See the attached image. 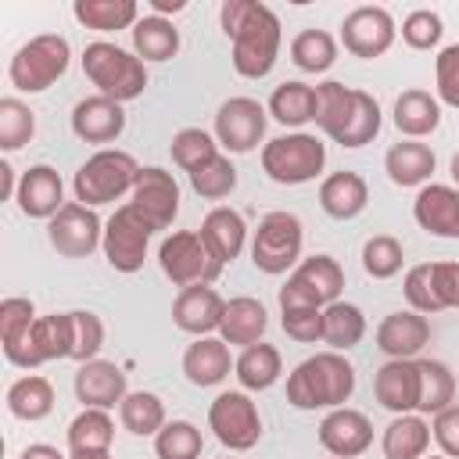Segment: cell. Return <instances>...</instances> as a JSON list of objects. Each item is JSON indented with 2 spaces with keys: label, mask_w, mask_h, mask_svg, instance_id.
<instances>
[{
  "label": "cell",
  "mask_w": 459,
  "mask_h": 459,
  "mask_svg": "<svg viewBox=\"0 0 459 459\" xmlns=\"http://www.w3.org/2000/svg\"><path fill=\"white\" fill-rule=\"evenodd\" d=\"M201 237L208 244V251L226 265L240 255L244 247V237H247V226H244V215L237 208H212L201 222Z\"/></svg>",
  "instance_id": "obj_29"
},
{
  "label": "cell",
  "mask_w": 459,
  "mask_h": 459,
  "mask_svg": "<svg viewBox=\"0 0 459 459\" xmlns=\"http://www.w3.org/2000/svg\"><path fill=\"white\" fill-rule=\"evenodd\" d=\"M68 61H72L68 39L57 32H43V36H32L29 43H22L14 50L7 79L22 93H43L68 72Z\"/></svg>",
  "instance_id": "obj_4"
},
{
  "label": "cell",
  "mask_w": 459,
  "mask_h": 459,
  "mask_svg": "<svg viewBox=\"0 0 459 459\" xmlns=\"http://www.w3.org/2000/svg\"><path fill=\"white\" fill-rule=\"evenodd\" d=\"M430 341V323L427 316L405 308V312H391L384 316V323L377 326V348L387 359H416Z\"/></svg>",
  "instance_id": "obj_22"
},
{
  "label": "cell",
  "mask_w": 459,
  "mask_h": 459,
  "mask_svg": "<svg viewBox=\"0 0 459 459\" xmlns=\"http://www.w3.org/2000/svg\"><path fill=\"white\" fill-rule=\"evenodd\" d=\"M82 75L100 90V97H111L118 104L136 100L147 90V68L136 54L122 50L118 43L97 39L82 50Z\"/></svg>",
  "instance_id": "obj_3"
},
{
  "label": "cell",
  "mask_w": 459,
  "mask_h": 459,
  "mask_svg": "<svg viewBox=\"0 0 459 459\" xmlns=\"http://www.w3.org/2000/svg\"><path fill=\"white\" fill-rule=\"evenodd\" d=\"M18 459H65V455H61L54 445H29Z\"/></svg>",
  "instance_id": "obj_57"
},
{
  "label": "cell",
  "mask_w": 459,
  "mask_h": 459,
  "mask_svg": "<svg viewBox=\"0 0 459 459\" xmlns=\"http://www.w3.org/2000/svg\"><path fill=\"white\" fill-rule=\"evenodd\" d=\"M72 14L79 25L97 29V32H118V29H133L140 22L136 0H75Z\"/></svg>",
  "instance_id": "obj_32"
},
{
  "label": "cell",
  "mask_w": 459,
  "mask_h": 459,
  "mask_svg": "<svg viewBox=\"0 0 459 459\" xmlns=\"http://www.w3.org/2000/svg\"><path fill=\"white\" fill-rule=\"evenodd\" d=\"M366 333V319L362 308L351 301H333L323 308V344H330V351H348L362 341Z\"/></svg>",
  "instance_id": "obj_35"
},
{
  "label": "cell",
  "mask_w": 459,
  "mask_h": 459,
  "mask_svg": "<svg viewBox=\"0 0 459 459\" xmlns=\"http://www.w3.org/2000/svg\"><path fill=\"white\" fill-rule=\"evenodd\" d=\"M452 179H455V183H459V154H455V158H452Z\"/></svg>",
  "instance_id": "obj_61"
},
{
  "label": "cell",
  "mask_w": 459,
  "mask_h": 459,
  "mask_svg": "<svg viewBox=\"0 0 459 459\" xmlns=\"http://www.w3.org/2000/svg\"><path fill=\"white\" fill-rule=\"evenodd\" d=\"M301 240H305V230H301V219L290 215V212H269L258 230H255V240H251V262L258 273H269V276H280L287 273L298 258H301Z\"/></svg>",
  "instance_id": "obj_9"
},
{
  "label": "cell",
  "mask_w": 459,
  "mask_h": 459,
  "mask_svg": "<svg viewBox=\"0 0 459 459\" xmlns=\"http://www.w3.org/2000/svg\"><path fill=\"white\" fill-rule=\"evenodd\" d=\"M136 176H140V165H136L133 154H126V151H97L79 165V172L72 179V190H75L79 204L97 208V204L118 201L126 190L133 194Z\"/></svg>",
  "instance_id": "obj_5"
},
{
  "label": "cell",
  "mask_w": 459,
  "mask_h": 459,
  "mask_svg": "<svg viewBox=\"0 0 459 459\" xmlns=\"http://www.w3.org/2000/svg\"><path fill=\"white\" fill-rule=\"evenodd\" d=\"M430 437H434L430 423L416 412H405L384 427L380 448H384V459H423L430 448Z\"/></svg>",
  "instance_id": "obj_28"
},
{
  "label": "cell",
  "mask_w": 459,
  "mask_h": 459,
  "mask_svg": "<svg viewBox=\"0 0 459 459\" xmlns=\"http://www.w3.org/2000/svg\"><path fill=\"white\" fill-rule=\"evenodd\" d=\"M126 373L115 366V362H104V359H90L75 369V398L86 405V409H111V405H122L126 398Z\"/></svg>",
  "instance_id": "obj_23"
},
{
  "label": "cell",
  "mask_w": 459,
  "mask_h": 459,
  "mask_svg": "<svg viewBox=\"0 0 459 459\" xmlns=\"http://www.w3.org/2000/svg\"><path fill=\"white\" fill-rule=\"evenodd\" d=\"M290 61L301 68V72H326L333 61H337V43L330 32L323 29H305L294 36L290 43Z\"/></svg>",
  "instance_id": "obj_44"
},
{
  "label": "cell",
  "mask_w": 459,
  "mask_h": 459,
  "mask_svg": "<svg viewBox=\"0 0 459 459\" xmlns=\"http://www.w3.org/2000/svg\"><path fill=\"white\" fill-rule=\"evenodd\" d=\"M158 262H161V273L183 290V287H194V283H212L219 273H222V262L208 251L204 237L194 233V230H176L161 240L158 247Z\"/></svg>",
  "instance_id": "obj_8"
},
{
  "label": "cell",
  "mask_w": 459,
  "mask_h": 459,
  "mask_svg": "<svg viewBox=\"0 0 459 459\" xmlns=\"http://www.w3.org/2000/svg\"><path fill=\"white\" fill-rule=\"evenodd\" d=\"M434 290L445 308H459V262H434Z\"/></svg>",
  "instance_id": "obj_56"
},
{
  "label": "cell",
  "mask_w": 459,
  "mask_h": 459,
  "mask_svg": "<svg viewBox=\"0 0 459 459\" xmlns=\"http://www.w3.org/2000/svg\"><path fill=\"white\" fill-rule=\"evenodd\" d=\"M190 186H194L204 201H219V197H226V194L237 186V169H233L230 158L219 154L212 165H204L201 172L190 176Z\"/></svg>",
  "instance_id": "obj_50"
},
{
  "label": "cell",
  "mask_w": 459,
  "mask_h": 459,
  "mask_svg": "<svg viewBox=\"0 0 459 459\" xmlns=\"http://www.w3.org/2000/svg\"><path fill=\"white\" fill-rule=\"evenodd\" d=\"M319 445L330 452V455H341V459H359L369 445H373V423L359 412V409H330L319 423Z\"/></svg>",
  "instance_id": "obj_18"
},
{
  "label": "cell",
  "mask_w": 459,
  "mask_h": 459,
  "mask_svg": "<svg viewBox=\"0 0 459 459\" xmlns=\"http://www.w3.org/2000/svg\"><path fill=\"white\" fill-rule=\"evenodd\" d=\"M269 115L280 126H305L316 122V86L308 82H280L269 97Z\"/></svg>",
  "instance_id": "obj_36"
},
{
  "label": "cell",
  "mask_w": 459,
  "mask_h": 459,
  "mask_svg": "<svg viewBox=\"0 0 459 459\" xmlns=\"http://www.w3.org/2000/svg\"><path fill=\"white\" fill-rule=\"evenodd\" d=\"M333 459H341V455H333Z\"/></svg>",
  "instance_id": "obj_63"
},
{
  "label": "cell",
  "mask_w": 459,
  "mask_h": 459,
  "mask_svg": "<svg viewBox=\"0 0 459 459\" xmlns=\"http://www.w3.org/2000/svg\"><path fill=\"white\" fill-rule=\"evenodd\" d=\"M68 316H72V359L82 366V362L97 359V351L104 348V323H100V316L82 312V308H75Z\"/></svg>",
  "instance_id": "obj_48"
},
{
  "label": "cell",
  "mask_w": 459,
  "mask_h": 459,
  "mask_svg": "<svg viewBox=\"0 0 459 459\" xmlns=\"http://www.w3.org/2000/svg\"><path fill=\"white\" fill-rule=\"evenodd\" d=\"M430 434H434V441L441 445V452L448 459H459V405L441 409L430 423Z\"/></svg>",
  "instance_id": "obj_55"
},
{
  "label": "cell",
  "mask_w": 459,
  "mask_h": 459,
  "mask_svg": "<svg viewBox=\"0 0 459 459\" xmlns=\"http://www.w3.org/2000/svg\"><path fill=\"white\" fill-rule=\"evenodd\" d=\"M11 194H18V186H14V169H11L7 161H0V197H11Z\"/></svg>",
  "instance_id": "obj_58"
},
{
  "label": "cell",
  "mask_w": 459,
  "mask_h": 459,
  "mask_svg": "<svg viewBox=\"0 0 459 459\" xmlns=\"http://www.w3.org/2000/svg\"><path fill=\"white\" fill-rule=\"evenodd\" d=\"M366 201H369V186H366V179L359 172L341 169V172H333V176H326L319 183V208L330 219H341V222L355 219L366 208Z\"/></svg>",
  "instance_id": "obj_26"
},
{
  "label": "cell",
  "mask_w": 459,
  "mask_h": 459,
  "mask_svg": "<svg viewBox=\"0 0 459 459\" xmlns=\"http://www.w3.org/2000/svg\"><path fill=\"white\" fill-rule=\"evenodd\" d=\"M118 416H122V427L136 437H147V434H158L165 427V405L158 394L151 391H129L118 405Z\"/></svg>",
  "instance_id": "obj_40"
},
{
  "label": "cell",
  "mask_w": 459,
  "mask_h": 459,
  "mask_svg": "<svg viewBox=\"0 0 459 459\" xmlns=\"http://www.w3.org/2000/svg\"><path fill=\"white\" fill-rule=\"evenodd\" d=\"M280 373H283L280 351L273 344H265V341L244 348L240 359L233 362V377L240 380L244 391H265V387H273L280 380Z\"/></svg>",
  "instance_id": "obj_34"
},
{
  "label": "cell",
  "mask_w": 459,
  "mask_h": 459,
  "mask_svg": "<svg viewBox=\"0 0 459 459\" xmlns=\"http://www.w3.org/2000/svg\"><path fill=\"white\" fill-rule=\"evenodd\" d=\"M280 323H283V333L298 344H316L323 341V308H312V305H283L280 308Z\"/></svg>",
  "instance_id": "obj_49"
},
{
  "label": "cell",
  "mask_w": 459,
  "mask_h": 459,
  "mask_svg": "<svg viewBox=\"0 0 459 459\" xmlns=\"http://www.w3.org/2000/svg\"><path fill=\"white\" fill-rule=\"evenodd\" d=\"M351 100H355V90L344 86V82H319L316 86V126L333 140L351 111Z\"/></svg>",
  "instance_id": "obj_42"
},
{
  "label": "cell",
  "mask_w": 459,
  "mask_h": 459,
  "mask_svg": "<svg viewBox=\"0 0 459 459\" xmlns=\"http://www.w3.org/2000/svg\"><path fill=\"white\" fill-rule=\"evenodd\" d=\"M434 151L427 143H416V140H405V143H394L387 154H384V169H387V179L394 186H420L430 179L434 172Z\"/></svg>",
  "instance_id": "obj_30"
},
{
  "label": "cell",
  "mask_w": 459,
  "mask_h": 459,
  "mask_svg": "<svg viewBox=\"0 0 459 459\" xmlns=\"http://www.w3.org/2000/svg\"><path fill=\"white\" fill-rule=\"evenodd\" d=\"M154 237V222L136 204H118L111 219L104 222V258L115 273H136L143 269L147 244Z\"/></svg>",
  "instance_id": "obj_7"
},
{
  "label": "cell",
  "mask_w": 459,
  "mask_h": 459,
  "mask_svg": "<svg viewBox=\"0 0 459 459\" xmlns=\"http://www.w3.org/2000/svg\"><path fill=\"white\" fill-rule=\"evenodd\" d=\"M36 133V115L29 104H22L18 97H4L0 100V147L4 151H18L32 140Z\"/></svg>",
  "instance_id": "obj_46"
},
{
  "label": "cell",
  "mask_w": 459,
  "mask_h": 459,
  "mask_svg": "<svg viewBox=\"0 0 459 459\" xmlns=\"http://www.w3.org/2000/svg\"><path fill=\"white\" fill-rule=\"evenodd\" d=\"M265 136V108L255 97H230L219 104L215 111V140L233 151V154H247L258 147V140Z\"/></svg>",
  "instance_id": "obj_14"
},
{
  "label": "cell",
  "mask_w": 459,
  "mask_h": 459,
  "mask_svg": "<svg viewBox=\"0 0 459 459\" xmlns=\"http://www.w3.org/2000/svg\"><path fill=\"white\" fill-rule=\"evenodd\" d=\"M323 165H326V147L312 133H287L262 147V172L283 186L316 179L323 172Z\"/></svg>",
  "instance_id": "obj_6"
},
{
  "label": "cell",
  "mask_w": 459,
  "mask_h": 459,
  "mask_svg": "<svg viewBox=\"0 0 459 459\" xmlns=\"http://www.w3.org/2000/svg\"><path fill=\"white\" fill-rule=\"evenodd\" d=\"M222 308L226 301L219 298L215 287L208 283H194V287H183L172 301V323L194 337H208L212 330H219L222 323Z\"/></svg>",
  "instance_id": "obj_19"
},
{
  "label": "cell",
  "mask_w": 459,
  "mask_h": 459,
  "mask_svg": "<svg viewBox=\"0 0 459 459\" xmlns=\"http://www.w3.org/2000/svg\"><path fill=\"white\" fill-rule=\"evenodd\" d=\"M430 265L434 262H423V265H412L409 273H405V283H402V290H405V301L412 305V312H441L445 305H441V298H437V290H434V273H430Z\"/></svg>",
  "instance_id": "obj_51"
},
{
  "label": "cell",
  "mask_w": 459,
  "mask_h": 459,
  "mask_svg": "<svg viewBox=\"0 0 459 459\" xmlns=\"http://www.w3.org/2000/svg\"><path fill=\"white\" fill-rule=\"evenodd\" d=\"M169 154H172V161H176L186 176H194V172H201L204 165H212V161L219 158V143H215L204 129H179V133L172 136Z\"/></svg>",
  "instance_id": "obj_43"
},
{
  "label": "cell",
  "mask_w": 459,
  "mask_h": 459,
  "mask_svg": "<svg viewBox=\"0 0 459 459\" xmlns=\"http://www.w3.org/2000/svg\"><path fill=\"white\" fill-rule=\"evenodd\" d=\"M434 79H437V100H445L448 108H459V43L437 54Z\"/></svg>",
  "instance_id": "obj_54"
},
{
  "label": "cell",
  "mask_w": 459,
  "mask_h": 459,
  "mask_svg": "<svg viewBox=\"0 0 459 459\" xmlns=\"http://www.w3.org/2000/svg\"><path fill=\"white\" fill-rule=\"evenodd\" d=\"M373 394L394 416L416 412L420 409V362L416 359H387L373 377Z\"/></svg>",
  "instance_id": "obj_17"
},
{
  "label": "cell",
  "mask_w": 459,
  "mask_h": 459,
  "mask_svg": "<svg viewBox=\"0 0 459 459\" xmlns=\"http://www.w3.org/2000/svg\"><path fill=\"white\" fill-rule=\"evenodd\" d=\"M201 448H204V437L190 420H172L154 434L158 459H197Z\"/></svg>",
  "instance_id": "obj_45"
},
{
  "label": "cell",
  "mask_w": 459,
  "mask_h": 459,
  "mask_svg": "<svg viewBox=\"0 0 459 459\" xmlns=\"http://www.w3.org/2000/svg\"><path fill=\"white\" fill-rule=\"evenodd\" d=\"M208 427L230 452H247L262 437V416L244 391H222L208 405Z\"/></svg>",
  "instance_id": "obj_12"
},
{
  "label": "cell",
  "mask_w": 459,
  "mask_h": 459,
  "mask_svg": "<svg viewBox=\"0 0 459 459\" xmlns=\"http://www.w3.org/2000/svg\"><path fill=\"white\" fill-rule=\"evenodd\" d=\"M394 126H398V133H405L412 140L430 136L441 126V104H437V97H430L427 90H405L394 100Z\"/></svg>",
  "instance_id": "obj_31"
},
{
  "label": "cell",
  "mask_w": 459,
  "mask_h": 459,
  "mask_svg": "<svg viewBox=\"0 0 459 459\" xmlns=\"http://www.w3.org/2000/svg\"><path fill=\"white\" fill-rule=\"evenodd\" d=\"M430 459H448V455H430Z\"/></svg>",
  "instance_id": "obj_62"
},
{
  "label": "cell",
  "mask_w": 459,
  "mask_h": 459,
  "mask_svg": "<svg viewBox=\"0 0 459 459\" xmlns=\"http://www.w3.org/2000/svg\"><path fill=\"white\" fill-rule=\"evenodd\" d=\"M380 133V104L366 93V90H355V100H351V111L341 126V133L333 136L341 147H362L369 143L373 136Z\"/></svg>",
  "instance_id": "obj_41"
},
{
  "label": "cell",
  "mask_w": 459,
  "mask_h": 459,
  "mask_svg": "<svg viewBox=\"0 0 459 459\" xmlns=\"http://www.w3.org/2000/svg\"><path fill=\"white\" fill-rule=\"evenodd\" d=\"M420 362V409L423 416H437L455 398V377L437 359H416Z\"/></svg>",
  "instance_id": "obj_37"
},
{
  "label": "cell",
  "mask_w": 459,
  "mask_h": 459,
  "mask_svg": "<svg viewBox=\"0 0 459 459\" xmlns=\"http://www.w3.org/2000/svg\"><path fill=\"white\" fill-rule=\"evenodd\" d=\"M233 359H230V344L222 337H197L186 351H183V377L194 387H215L230 377Z\"/></svg>",
  "instance_id": "obj_25"
},
{
  "label": "cell",
  "mask_w": 459,
  "mask_h": 459,
  "mask_svg": "<svg viewBox=\"0 0 459 459\" xmlns=\"http://www.w3.org/2000/svg\"><path fill=\"white\" fill-rule=\"evenodd\" d=\"M269 326V316H265V305L258 298H230L226 308H222V323H219V337L226 344H240V348H251L262 341Z\"/></svg>",
  "instance_id": "obj_27"
},
{
  "label": "cell",
  "mask_w": 459,
  "mask_h": 459,
  "mask_svg": "<svg viewBox=\"0 0 459 459\" xmlns=\"http://www.w3.org/2000/svg\"><path fill=\"white\" fill-rule=\"evenodd\" d=\"M129 204H136L154 222V230H165V226H172V219L179 212V183L172 179V172L147 165V169H140V176L133 183Z\"/></svg>",
  "instance_id": "obj_16"
},
{
  "label": "cell",
  "mask_w": 459,
  "mask_h": 459,
  "mask_svg": "<svg viewBox=\"0 0 459 459\" xmlns=\"http://www.w3.org/2000/svg\"><path fill=\"white\" fill-rule=\"evenodd\" d=\"M222 32L233 39V68L244 79H265L280 54V18L255 0H226Z\"/></svg>",
  "instance_id": "obj_1"
},
{
  "label": "cell",
  "mask_w": 459,
  "mask_h": 459,
  "mask_svg": "<svg viewBox=\"0 0 459 459\" xmlns=\"http://www.w3.org/2000/svg\"><path fill=\"white\" fill-rule=\"evenodd\" d=\"M4 355L22 369H36L54 359H72V316L68 312L36 316V323L11 348H4Z\"/></svg>",
  "instance_id": "obj_11"
},
{
  "label": "cell",
  "mask_w": 459,
  "mask_h": 459,
  "mask_svg": "<svg viewBox=\"0 0 459 459\" xmlns=\"http://www.w3.org/2000/svg\"><path fill=\"white\" fill-rule=\"evenodd\" d=\"M341 43L348 54L373 61V57L387 54L394 43V18L384 7H355L341 22Z\"/></svg>",
  "instance_id": "obj_15"
},
{
  "label": "cell",
  "mask_w": 459,
  "mask_h": 459,
  "mask_svg": "<svg viewBox=\"0 0 459 459\" xmlns=\"http://www.w3.org/2000/svg\"><path fill=\"white\" fill-rule=\"evenodd\" d=\"M47 237H50V244H54L57 255H65V258H86V255H93L104 244V226H100V219H97L93 208H86L79 201H68L47 222Z\"/></svg>",
  "instance_id": "obj_13"
},
{
  "label": "cell",
  "mask_w": 459,
  "mask_h": 459,
  "mask_svg": "<svg viewBox=\"0 0 459 459\" xmlns=\"http://www.w3.org/2000/svg\"><path fill=\"white\" fill-rule=\"evenodd\" d=\"M115 441V423L108 409H82L68 423V448L72 452H111Z\"/></svg>",
  "instance_id": "obj_39"
},
{
  "label": "cell",
  "mask_w": 459,
  "mask_h": 459,
  "mask_svg": "<svg viewBox=\"0 0 459 459\" xmlns=\"http://www.w3.org/2000/svg\"><path fill=\"white\" fill-rule=\"evenodd\" d=\"M416 222L434 237H459V190L445 183H430L412 201Z\"/></svg>",
  "instance_id": "obj_24"
},
{
  "label": "cell",
  "mask_w": 459,
  "mask_h": 459,
  "mask_svg": "<svg viewBox=\"0 0 459 459\" xmlns=\"http://www.w3.org/2000/svg\"><path fill=\"white\" fill-rule=\"evenodd\" d=\"M405 255H402V244L387 233H377L362 244V269L373 276V280H391L398 269H402Z\"/></svg>",
  "instance_id": "obj_47"
},
{
  "label": "cell",
  "mask_w": 459,
  "mask_h": 459,
  "mask_svg": "<svg viewBox=\"0 0 459 459\" xmlns=\"http://www.w3.org/2000/svg\"><path fill=\"white\" fill-rule=\"evenodd\" d=\"M355 391V366L341 351H319L298 362L287 377V402L294 409H341Z\"/></svg>",
  "instance_id": "obj_2"
},
{
  "label": "cell",
  "mask_w": 459,
  "mask_h": 459,
  "mask_svg": "<svg viewBox=\"0 0 459 459\" xmlns=\"http://www.w3.org/2000/svg\"><path fill=\"white\" fill-rule=\"evenodd\" d=\"M183 7H186L183 0H151V11H154V14H169V11L176 14V11H183Z\"/></svg>",
  "instance_id": "obj_59"
},
{
  "label": "cell",
  "mask_w": 459,
  "mask_h": 459,
  "mask_svg": "<svg viewBox=\"0 0 459 459\" xmlns=\"http://www.w3.org/2000/svg\"><path fill=\"white\" fill-rule=\"evenodd\" d=\"M441 18L434 14V11H412L405 22H402V39L412 47V50H430V47H437L441 43Z\"/></svg>",
  "instance_id": "obj_53"
},
{
  "label": "cell",
  "mask_w": 459,
  "mask_h": 459,
  "mask_svg": "<svg viewBox=\"0 0 459 459\" xmlns=\"http://www.w3.org/2000/svg\"><path fill=\"white\" fill-rule=\"evenodd\" d=\"M32 323H36V308L29 298H4L0 301V344L4 348H11Z\"/></svg>",
  "instance_id": "obj_52"
},
{
  "label": "cell",
  "mask_w": 459,
  "mask_h": 459,
  "mask_svg": "<svg viewBox=\"0 0 459 459\" xmlns=\"http://www.w3.org/2000/svg\"><path fill=\"white\" fill-rule=\"evenodd\" d=\"M7 409L18 420H43L54 409V387L47 377H22L7 387Z\"/></svg>",
  "instance_id": "obj_38"
},
{
  "label": "cell",
  "mask_w": 459,
  "mask_h": 459,
  "mask_svg": "<svg viewBox=\"0 0 459 459\" xmlns=\"http://www.w3.org/2000/svg\"><path fill=\"white\" fill-rule=\"evenodd\" d=\"M126 129V111L111 97H86L72 108V133L86 143H111Z\"/></svg>",
  "instance_id": "obj_20"
},
{
  "label": "cell",
  "mask_w": 459,
  "mask_h": 459,
  "mask_svg": "<svg viewBox=\"0 0 459 459\" xmlns=\"http://www.w3.org/2000/svg\"><path fill=\"white\" fill-rule=\"evenodd\" d=\"M68 459H111V452H72Z\"/></svg>",
  "instance_id": "obj_60"
},
{
  "label": "cell",
  "mask_w": 459,
  "mask_h": 459,
  "mask_svg": "<svg viewBox=\"0 0 459 459\" xmlns=\"http://www.w3.org/2000/svg\"><path fill=\"white\" fill-rule=\"evenodd\" d=\"M344 290V269L337 265V258L330 255H312L305 258L287 283L280 287V308L283 305H312V308H326L333 301H341Z\"/></svg>",
  "instance_id": "obj_10"
},
{
  "label": "cell",
  "mask_w": 459,
  "mask_h": 459,
  "mask_svg": "<svg viewBox=\"0 0 459 459\" xmlns=\"http://www.w3.org/2000/svg\"><path fill=\"white\" fill-rule=\"evenodd\" d=\"M14 201H18V208H22L29 219H54V215L65 208V183H61L57 169H50V165H32L29 172H22Z\"/></svg>",
  "instance_id": "obj_21"
},
{
  "label": "cell",
  "mask_w": 459,
  "mask_h": 459,
  "mask_svg": "<svg viewBox=\"0 0 459 459\" xmlns=\"http://www.w3.org/2000/svg\"><path fill=\"white\" fill-rule=\"evenodd\" d=\"M133 50L140 61H169L179 50V29L161 14H143L133 25Z\"/></svg>",
  "instance_id": "obj_33"
}]
</instances>
